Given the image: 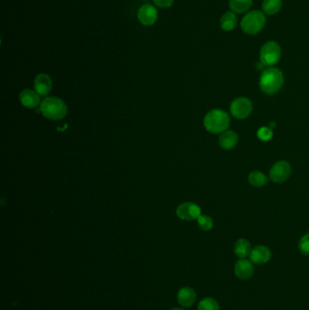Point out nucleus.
I'll use <instances>...</instances> for the list:
<instances>
[{
	"label": "nucleus",
	"instance_id": "9b49d317",
	"mask_svg": "<svg viewBox=\"0 0 309 310\" xmlns=\"http://www.w3.org/2000/svg\"><path fill=\"white\" fill-rule=\"evenodd\" d=\"M252 263L266 264L270 260L271 251L266 246H256L253 248L249 255Z\"/></svg>",
	"mask_w": 309,
	"mask_h": 310
},
{
	"label": "nucleus",
	"instance_id": "f257e3e1",
	"mask_svg": "<svg viewBox=\"0 0 309 310\" xmlns=\"http://www.w3.org/2000/svg\"><path fill=\"white\" fill-rule=\"evenodd\" d=\"M284 84V75L280 69L267 67L263 70L260 78V87L267 95H274L282 88Z\"/></svg>",
	"mask_w": 309,
	"mask_h": 310
},
{
	"label": "nucleus",
	"instance_id": "dca6fc26",
	"mask_svg": "<svg viewBox=\"0 0 309 310\" xmlns=\"http://www.w3.org/2000/svg\"><path fill=\"white\" fill-rule=\"evenodd\" d=\"M239 142L238 134L233 131H225L219 137V144L222 149L231 150Z\"/></svg>",
	"mask_w": 309,
	"mask_h": 310
},
{
	"label": "nucleus",
	"instance_id": "2eb2a0df",
	"mask_svg": "<svg viewBox=\"0 0 309 310\" xmlns=\"http://www.w3.org/2000/svg\"><path fill=\"white\" fill-rule=\"evenodd\" d=\"M238 20L237 14H235L234 12L227 11L221 16L220 19V27L222 28V30L225 32H231L234 30L237 27Z\"/></svg>",
	"mask_w": 309,
	"mask_h": 310
},
{
	"label": "nucleus",
	"instance_id": "7ed1b4c3",
	"mask_svg": "<svg viewBox=\"0 0 309 310\" xmlns=\"http://www.w3.org/2000/svg\"><path fill=\"white\" fill-rule=\"evenodd\" d=\"M266 15L260 10H249L241 19V30L248 35H255L263 30L266 26Z\"/></svg>",
	"mask_w": 309,
	"mask_h": 310
},
{
	"label": "nucleus",
	"instance_id": "b1692460",
	"mask_svg": "<svg viewBox=\"0 0 309 310\" xmlns=\"http://www.w3.org/2000/svg\"><path fill=\"white\" fill-rule=\"evenodd\" d=\"M258 136L261 141L267 142L273 137V132L267 127H261L260 130L258 131Z\"/></svg>",
	"mask_w": 309,
	"mask_h": 310
},
{
	"label": "nucleus",
	"instance_id": "a878e982",
	"mask_svg": "<svg viewBox=\"0 0 309 310\" xmlns=\"http://www.w3.org/2000/svg\"><path fill=\"white\" fill-rule=\"evenodd\" d=\"M171 310H184V309H181V308H172V309Z\"/></svg>",
	"mask_w": 309,
	"mask_h": 310
},
{
	"label": "nucleus",
	"instance_id": "1a4fd4ad",
	"mask_svg": "<svg viewBox=\"0 0 309 310\" xmlns=\"http://www.w3.org/2000/svg\"><path fill=\"white\" fill-rule=\"evenodd\" d=\"M137 19L141 25L145 27H151L156 23L158 20V10L153 5H142L138 10Z\"/></svg>",
	"mask_w": 309,
	"mask_h": 310
},
{
	"label": "nucleus",
	"instance_id": "ddd939ff",
	"mask_svg": "<svg viewBox=\"0 0 309 310\" xmlns=\"http://www.w3.org/2000/svg\"><path fill=\"white\" fill-rule=\"evenodd\" d=\"M197 295L193 288L190 287H183L179 289L177 299L179 305L184 307H190L194 304Z\"/></svg>",
	"mask_w": 309,
	"mask_h": 310
},
{
	"label": "nucleus",
	"instance_id": "9d476101",
	"mask_svg": "<svg viewBox=\"0 0 309 310\" xmlns=\"http://www.w3.org/2000/svg\"><path fill=\"white\" fill-rule=\"evenodd\" d=\"M234 272L235 275L241 280L250 279L254 273V267L251 261H248L247 259L239 260L234 266Z\"/></svg>",
	"mask_w": 309,
	"mask_h": 310
},
{
	"label": "nucleus",
	"instance_id": "6e6552de",
	"mask_svg": "<svg viewBox=\"0 0 309 310\" xmlns=\"http://www.w3.org/2000/svg\"><path fill=\"white\" fill-rule=\"evenodd\" d=\"M176 213L179 218L187 222H191L197 220L202 215V210L195 203H184L178 206L176 210Z\"/></svg>",
	"mask_w": 309,
	"mask_h": 310
},
{
	"label": "nucleus",
	"instance_id": "423d86ee",
	"mask_svg": "<svg viewBox=\"0 0 309 310\" xmlns=\"http://www.w3.org/2000/svg\"><path fill=\"white\" fill-rule=\"evenodd\" d=\"M230 113L233 117L239 120L248 118L251 115L253 105L250 100L247 97H238L230 103Z\"/></svg>",
	"mask_w": 309,
	"mask_h": 310
},
{
	"label": "nucleus",
	"instance_id": "4468645a",
	"mask_svg": "<svg viewBox=\"0 0 309 310\" xmlns=\"http://www.w3.org/2000/svg\"><path fill=\"white\" fill-rule=\"evenodd\" d=\"M20 103L27 108H34L40 103V96L34 90L26 89L20 95Z\"/></svg>",
	"mask_w": 309,
	"mask_h": 310
},
{
	"label": "nucleus",
	"instance_id": "39448f33",
	"mask_svg": "<svg viewBox=\"0 0 309 310\" xmlns=\"http://www.w3.org/2000/svg\"><path fill=\"white\" fill-rule=\"evenodd\" d=\"M281 47L276 41L270 40L264 43L260 51V62L267 67H272L279 63L281 58Z\"/></svg>",
	"mask_w": 309,
	"mask_h": 310
},
{
	"label": "nucleus",
	"instance_id": "aec40b11",
	"mask_svg": "<svg viewBox=\"0 0 309 310\" xmlns=\"http://www.w3.org/2000/svg\"><path fill=\"white\" fill-rule=\"evenodd\" d=\"M248 183L254 187H263L268 183L267 177L264 174L263 172L260 171H254L250 172L248 177Z\"/></svg>",
	"mask_w": 309,
	"mask_h": 310
},
{
	"label": "nucleus",
	"instance_id": "20e7f679",
	"mask_svg": "<svg viewBox=\"0 0 309 310\" xmlns=\"http://www.w3.org/2000/svg\"><path fill=\"white\" fill-rule=\"evenodd\" d=\"M40 111L43 115L50 120H61L67 113L66 104L58 97H46L41 103Z\"/></svg>",
	"mask_w": 309,
	"mask_h": 310
},
{
	"label": "nucleus",
	"instance_id": "6ab92c4d",
	"mask_svg": "<svg viewBox=\"0 0 309 310\" xmlns=\"http://www.w3.org/2000/svg\"><path fill=\"white\" fill-rule=\"evenodd\" d=\"M251 250V245L246 239H240L234 245V253L241 259H246L249 256Z\"/></svg>",
	"mask_w": 309,
	"mask_h": 310
},
{
	"label": "nucleus",
	"instance_id": "5701e85b",
	"mask_svg": "<svg viewBox=\"0 0 309 310\" xmlns=\"http://www.w3.org/2000/svg\"><path fill=\"white\" fill-rule=\"evenodd\" d=\"M298 249L304 255H309V233L305 234L300 239Z\"/></svg>",
	"mask_w": 309,
	"mask_h": 310
},
{
	"label": "nucleus",
	"instance_id": "f03ea898",
	"mask_svg": "<svg viewBox=\"0 0 309 310\" xmlns=\"http://www.w3.org/2000/svg\"><path fill=\"white\" fill-rule=\"evenodd\" d=\"M203 124L205 129L211 134H222L228 130L230 124V118L227 112L221 109H214L205 115Z\"/></svg>",
	"mask_w": 309,
	"mask_h": 310
},
{
	"label": "nucleus",
	"instance_id": "f8f14e48",
	"mask_svg": "<svg viewBox=\"0 0 309 310\" xmlns=\"http://www.w3.org/2000/svg\"><path fill=\"white\" fill-rule=\"evenodd\" d=\"M34 87L39 96H46L52 89V79L46 74H39L34 78Z\"/></svg>",
	"mask_w": 309,
	"mask_h": 310
},
{
	"label": "nucleus",
	"instance_id": "0eeeda50",
	"mask_svg": "<svg viewBox=\"0 0 309 310\" xmlns=\"http://www.w3.org/2000/svg\"><path fill=\"white\" fill-rule=\"evenodd\" d=\"M291 165L286 161H279L271 167L269 177L276 184L285 183L291 174Z\"/></svg>",
	"mask_w": 309,
	"mask_h": 310
},
{
	"label": "nucleus",
	"instance_id": "4be33fe9",
	"mask_svg": "<svg viewBox=\"0 0 309 310\" xmlns=\"http://www.w3.org/2000/svg\"><path fill=\"white\" fill-rule=\"evenodd\" d=\"M197 222H198V226L202 230H205V231H209L213 227L212 218H210V216H207V215H201L197 218Z\"/></svg>",
	"mask_w": 309,
	"mask_h": 310
},
{
	"label": "nucleus",
	"instance_id": "a211bd4d",
	"mask_svg": "<svg viewBox=\"0 0 309 310\" xmlns=\"http://www.w3.org/2000/svg\"><path fill=\"white\" fill-rule=\"evenodd\" d=\"M282 0H263L261 8L266 15H275L282 8Z\"/></svg>",
	"mask_w": 309,
	"mask_h": 310
},
{
	"label": "nucleus",
	"instance_id": "f3484780",
	"mask_svg": "<svg viewBox=\"0 0 309 310\" xmlns=\"http://www.w3.org/2000/svg\"><path fill=\"white\" fill-rule=\"evenodd\" d=\"M252 5L253 0H229V10L237 15L248 13Z\"/></svg>",
	"mask_w": 309,
	"mask_h": 310
},
{
	"label": "nucleus",
	"instance_id": "393cba45",
	"mask_svg": "<svg viewBox=\"0 0 309 310\" xmlns=\"http://www.w3.org/2000/svg\"><path fill=\"white\" fill-rule=\"evenodd\" d=\"M153 3L160 8H169L174 3V0H153Z\"/></svg>",
	"mask_w": 309,
	"mask_h": 310
},
{
	"label": "nucleus",
	"instance_id": "412c9836",
	"mask_svg": "<svg viewBox=\"0 0 309 310\" xmlns=\"http://www.w3.org/2000/svg\"><path fill=\"white\" fill-rule=\"evenodd\" d=\"M198 310H220V306L215 299L208 297L199 301Z\"/></svg>",
	"mask_w": 309,
	"mask_h": 310
}]
</instances>
